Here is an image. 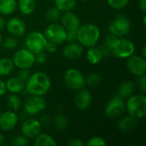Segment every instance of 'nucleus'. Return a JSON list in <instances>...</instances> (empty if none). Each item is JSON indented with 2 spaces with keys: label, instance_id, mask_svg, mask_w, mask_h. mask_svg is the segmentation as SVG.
Here are the masks:
<instances>
[{
  "label": "nucleus",
  "instance_id": "obj_7",
  "mask_svg": "<svg viewBox=\"0 0 146 146\" xmlns=\"http://www.w3.org/2000/svg\"><path fill=\"white\" fill-rule=\"evenodd\" d=\"M64 83L68 88L79 91L85 86V77L77 68H70L64 74Z\"/></svg>",
  "mask_w": 146,
  "mask_h": 146
},
{
  "label": "nucleus",
  "instance_id": "obj_33",
  "mask_svg": "<svg viewBox=\"0 0 146 146\" xmlns=\"http://www.w3.org/2000/svg\"><path fill=\"white\" fill-rule=\"evenodd\" d=\"M107 2L112 9H121L128 4L129 0H107Z\"/></svg>",
  "mask_w": 146,
  "mask_h": 146
},
{
  "label": "nucleus",
  "instance_id": "obj_11",
  "mask_svg": "<svg viewBox=\"0 0 146 146\" xmlns=\"http://www.w3.org/2000/svg\"><path fill=\"white\" fill-rule=\"evenodd\" d=\"M126 110V105L124 99L118 96L114 97L111 98L105 106V114L110 118H117L120 115H121Z\"/></svg>",
  "mask_w": 146,
  "mask_h": 146
},
{
  "label": "nucleus",
  "instance_id": "obj_38",
  "mask_svg": "<svg viewBox=\"0 0 146 146\" xmlns=\"http://www.w3.org/2000/svg\"><path fill=\"white\" fill-rule=\"evenodd\" d=\"M138 79H137V84L139 86V88L140 89V91L145 93L146 91V75L145 74H142V75H139V76H137Z\"/></svg>",
  "mask_w": 146,
  "mask_h": 146
},
{
  "label": "nucleus",
  "instance_id": "obj_29",
  "mask_svg": "<svg viewBox=\"0 0 146 146\" xmlns=\"http://www.w3.org/2000/svg\"><path fill=\"white\" fill-rule=\"evenodd\" d=\"M54 126L57 130L64 131L68 127V121L65 115L59 114L54 119Z\"/></svg>",
  "mask_w": 146,
  "mask_h": 146
},
{
  "label": "nucleus",
  "instance_id": "obj_21",
  "mask_svg": "<svg viewBox=\"0 0 146 146\" xmlns=\"http://www.w3.org/2000/svg\"><path fill=\"white\" fill-rule=\"evenodd\" d=\"M17 8L16 0H0V15H9Z\"/></svg>",
  "mask_w": 146,
  "mask_h": 146
},
{
  "label": "nucleus",
  "instance_id": "obj_18",
  "mask_svg": "<svg viewBox=\"0 0 146 146\" xmlns=\"http://www.w3.org/2000/svg\"><path fill=\"white\" fill-rule=\"evenodd\" d=\"M83 53V48L82 45L76 42H69L62 50L63 56L69 60H75L80 57V56Z\"/></svg>",
  "mask_w": 146,
  "mask_h": 146
},
{
  "label": "nucleus",
  "instance_id": "obj_50",
  "mask_svg": "<svg viewBox=\"0 0 146 146\" xmlns=\"http://www.w3.org/2000/svg\"><path fill=\"white\" fill-rule=\"evenodd\" d=\"M80 1H86V0H80Z\"/></svg>",
  "mask_w": 146,
  "mask_h": 146
},
{
  "label": "nucleus",
  "instance_id": "obj_17",
  "mask_svg": "<svg viewBox=\"0 0 146 146\" xmlns=\"http://www.w3.org/2000/svg\"><path fill=\"white\" fill-rule=\"evenodd\" d=\"M92 102V95L88 89L81 88L78 91L74 98V104L77 109L85 110L88 109Z\"/></svg>",
  "mask_w": 146,
  "mask_h": 146
},
{
  "label": "nucleus",
  "instance_id": "obj_14",
  "mask_svg": "<svg viewBox=\"0 0 146 146\" xmlns=\"http://www.w3.org/2000/svg\"><path fill=\"white\" fill-rule=\"evenodd\" d=\"M18 123V116L13 110H7L0 114V129L8 132L14 129Z\"/></svg>",
  "mask_w": 146,
  "mask_h": 146
},
{
  "label": "nucleus",
  "instance_id": "obj_44",
  "mask_svg": "<svg viewBox=\"0 0 146 146\" xmlns=\"http://www.w3.org/2000/svg\"><path fill=\"white\" fill-rule=\"evenodd\" d=\"M139 7L145 14L146 12V0H139Z\"/></svg>",
  "mask_w": 146,
  "mask_h": 146
},
{
  "label": "nucleus",
  "instance_id": "obj_22",
  "mask_svg": "<svg viewBox=\"0 0 146 146\" xmlns=\"http://www.w3.org/2000/svg\"><path fill=\"white\" fill-rule=\"evenodd\" d=\"M136 125L137 119L128 115L127 116H125L120 120V121L118 122V128L122 132H128L133 129Z\"/></svg>",
  "mask_w": 146,
  "mask_h": 146
},
{
  "label": "nucleus",
  "instance_id": "obj_10",
  "mask_svg": "<svg viewBox=\"0 0 146 146\" xmlns=\"http://www.w3.org/2000/svg\"><path fill=\"white\" fill-rule=\"evenodd\" d=\"M24 110L28 115H35L43 112L46 108V102L42 96L31 95L24 102Z\"/></svg>",
  "mask_w": 146,
  "mask_h": 146
},
{
  "label": "nucleus",
  "instance_id": "obj_30",
  "mask_svg": "<svg viewBox=\"0 0 146 146\" xmlns=\"http://www.w3.org/2000/svg\"><path fill=\"white\" fill-rule=\"evenodd\" d=\"M62 14H61V11L55 6V7H51L50 8L46 14H45V17H46V20L50 22V23H54V22H56L60 17H61Z\"/></svg>",
  "mask_w": 146,
  "mask_h": 146
},
{
  "label": "nucleus",
  "instance_id": "obj_23",
  "mask_svg": "<svg viewBox=\"0 0 146 146\" xmlns=\"http://www.w3.org/2000/svg\"><path fill=\"white\" fill-rule=\"evenodd\" d=\"M34 145L35 146H56V142L53 137L47 133H39L34 139Z\"/></svg>",
  "mask_w": 146,
  "mask_h": 146
},
{
  "label": "nucleus",
  "instance_id": "obj_46",
  "mask_svg": "<svg viewBox=\"0 0 146 146\" xmlns=\"http://www.w3.org/2000/svg\"><path fill=\"white\" fill-rule=\"evenodd\" d=\"M146 47H145V45H144L143 46V48H142V56L143 57H145V56H146Z\"/></svg>",
  "mask_w": 146,
  "mask_h": 146
},
{
  "label": "nucleus",
  "instance_id": "obj_36",
  "mask_svg": "<svg viewBox=\"0 0 146 146\" xmlns=\"http://www.w3.org/2000/svg\"><path fill=\"white\" fill-rule=\"evenodd\" d=\"M30 75H31V73H30L29 68H21L19 70V72L17 73L15 77L18 78L19 80H21L22 82H24L26 84V82L27 81Z\"/></svg>",
  "mask_w": 146,
  "mask_h": 146
},
{
  "label": "nucleus",
  "instance_id": "obj_51",
  "mask_svg": "<svg viewBox=\"0 0 146 146\" xmlns=\"http://www.w3.org/2000/svg\"><path fill=\"white\" fill-rule=\"evenodd\" d=\"M0 114H1V110H0Z\"/></svg>",
  "mask_w": 146,
  "mask_h": 146
},
{
  "label": "nucleus",
  "instance_id": "obj_2",
  "mask_svg": "<svg viewBox=\"0 0 146 146\" xmlns=\"http://www.w3.org/2000/svg\"><path fill=\"white\" fill-rule=\"evenodd\" d=\"M100 30L98 26L92 23L82 25L77 30L78 43L85 47H93L97 44L100 38Z\"/></svg>",
  "mask_w": 146,
  "mask_h": 146
},
{
  "label": "nucleus",
  "instance_id": "obj_8",
  "mask_svg": "<svg viewBox=\"0 0 146 146\" xmlns=\"http://www.w3.org/2000/svg\"><path fill=\"white\" fill-rule=\"evenodd\" d=\"M67 30L62 27V24L58 23H50L46 29L44 30V37L47 41L53 42L56 44H62L66 41Z\"/></svg>",
  "mask_w": 146,
  "mask_h": 146
},
{
  "label": "nucleus",
  "instance_id": "obj_27",
  "mask_svg": "<svg viewBox=\"0 0 146 146\" xmlns=\"http://www.w3.org/2000/svg\"><path fill=\"white\" fill-rule=\"evenodd\" d=\"M77 0H54L55 6L61 12L71 11L76 5Z\"/></svg>",
  "mask_w": 146,
  "mask_h": 146
},
{
  "label": "nucleus",
  "instance_id": "obj_16",
  "mask_svg": "<svg viewBox=\"0 0 146 146\" xmlns=\"http://www.w3.org/2000/svg\"><path fill=\"white\" fill-rule=\"evenodd\" d=\"M60 19L61 24L67 31H77L81 26L80 18L72 11L64 12L63 15H61Z\"/></svg>",
  "mask_w": 146,
  "mask_h": 146
},
{
  "label": "nucleus",
  "instance_id": "obj_37",
  "mask_svg": "<svg viewBox=\"0 0 146 146\" xmlns=\"http://www.w3.org/2000/svg\"><path fill=\"white\" fill-rule=\"evenodd\" d=\"M117 38H117L116 36H115V35H113V34H111V33L109 34V35L104 38V45H105V47L111 50L112 48H113V46H114V44H115Z\"/></svg>",
  "mask_w": 146,
  "mask_h": 146
},
{
  "label": "nucleus",
  "instance_id": "obj_41",
  "mask_svg": "<svg viewBox=\"0 0 146 146\" xmlns=\"http://www.w3.org/2000/svg\"><path fill=\"white\" fill-rule=\"evenodd\" d=\"M77 38V31H67L66 41L74 42Z\"/></svg>",
  "mask_w": 146,
  "mask_h": 146
},
{
  "label": "nucleus",
  "instance_id": "obj_39",
  "mask_svg": "<svg viewBox=\"0 0 146 146\" xmlns=\"http://www.w3.org/2000/svg\"><path fill=\"white\" fill-rule=\"evenodd\" d=\"M47 60V56L44 51L35 54V62L38 64H44Z\"/></svg>",
  "mask_w": 146,
  "mask_h": 146
},
{
  "label": "nucleus",
  "instance_id": "obj_34",
  "mask_svg": "<svg viewBox=\"0 0 146 146\" xmlns=\"http://www.w3.org/2000/svg\"><path fill=\"white\" fill-rule=\"evenodd\" d=\"M10 144L14 146H26L28 145V139L25 137L23 134L18 135L11 139Z\"/></svg>",
  "mask_w": 146,
  "mask_h": 146
},
{
  "label": "nucleus",
  "instance_id": "obj_4",
  "mask_svg": "<svg viewBox=\"0 0 146 146\" xmlns=\"http://www.w3.org/2000/svg\"><path fill=\"white\" fill-rule=\"evenodd\" d=\"M47 44V39L44 35L39 32L33 31L29 33L25 39L26 49L33 52L34 55L44 51L45 49V45Z\"/></svg>",
  "mask_w": 146,
  "mask_h": 146
},
{
  "label": "nucleus",
  "instance_id": "obj_20",
  "mask_svg": "<svg viewBox=\"0 0 146 146\" xmlns=\"http://www.w3.org/2000/svg\"><path fill=\"white\" fill-rule=\"evenodd\" d=\"M17 7L21 14L28 15L33 13L36 8L35 0H18Z\"/></svg>",
  "mask_w": 146,
  "mask_h": 146
},
{
  "label": "nucleus",
  "instance_id": "obj_45",
  "mask_svg": "<svg viewBox=\"0 0 146 146\" xmlns=\"http://www.w3.org/2000/svg\"><path fill=\"white\" fill-rule=\"evenodd\" d=\"M5 25H6V21H5V20H4L3 17H1V16H0V30L3 29V28L5 27Z\"/></svg>",
  "mask_w": 146,
  "mask_h": 146
},
{
  "label": "nucleus",
  "instance_id": "obj_12",
  "mask_svg": "<svg viewBox=\"0 0 146 146\" xmlns=\"http://www.w3.org/2000/svg\"><path fill=\"white\" fill-rule=\"evenodd\" d=\"M127 68L131 74L136 76L145 74L146 71L145 58L142 56H137L133 54L132 56L127 57Z\"/></svg>",
  "mask_w": 146,
  "mask_h": 146
},
{
  "label": "nucleus",
  "instance_id": "obj_25",
  "mask_svg": "<svg viewBox=\"0 0 146 146\" xmlns=\"http://www.w3.org/2000/svg\"><path fill=\"white\" fill-rule=\"evenodd\" d=\"M104 57V55L100 49L96 47H90L86 52V58L92 64H98Z\"/></svg>",
  "mask_w": 146,
  "mask_h": 146
},
{
  "label": "nucleus",
  "instance_id": "obj_9",
  "mask_svg": "<svg viewBox=\"0 0 146 146\" xmlns=\"http://www.w3.org/2000/svg\"><path fill=\"white\" fill-rule=\"evenodd\" d=\"M15 67L21 68H30L35 63V55L27 49L17 50L12 58Z\"/></svg>",
  "mask_w": 146,
  "mask_h": 146
},
{
  "label": "nucleus",
  "instance_id": "obj_40",
  "mask_svg": "<svg viewBox=\"0 0 146 146\" xmlns=\"http://www.w3.org/2000/svg\"><path fill=\"white\" fill-rule=\"evenodd\" d=\"M56 49H57V44H55L53 42H50V41H47L44 50H46L49 53H54V52H56Z\"/></svg>",
  "mask_w": 146,
  "mask_h": 146
},
{
  "label": "nucleus",
  "instance_id": "obj_19",
  "mask_svg": "<svg viewBox=\"0 0 146 146\" xmlns=\"http://www.w3.org/2000/svg\"><path fill=\"white\" fill-rule=\"evenodd\" d=\"M5 86L7 91H9L10 93H15V94L21 93L25 89V83L16 77H12L8 79L5 82Z\"/></svg>",
  "mask_w": 146,
  "mask_h": 146
},
{
  "label": "nucleus",
  "instance_id": "obj_3",
  "mask_svg": "<svg viewBox=\"0 0 146 146\" xmlns=\"http://www.w3.org/2000/svg\"><path fill=\"white\" fill-rule=\"evenodd\" d=\"M129 115L141 119L146 114V97L145 94H132L127 98L125 104Z\"/></svg>",
  "mask_w": 146,
  "mask_h": 146
},
{
  "label": "nucleus",
  "instance_id": "obj_47",
  "mask_svg": "<svg viewBox=\"0 0 146 146\" xmlns=\"http://www.w3.org/2000/svg\"><path fill=\"white\" fill-rule=\"evenodd\" d=\"M4 142V137L2 133H0V145H3Z\"/></svg>",
  "mask_w": 146,
  "mask_h": 146
},
{
  "label": "nucleus",
  "instance_id": "obj_48",
  "mask_svg": "<svg viewBox=\"0 0 146 146\" xmlns=\"http://www.w3.org/2000/svg\"><path fill=\"white\" fill-rule=\"evenodd\" d=\"M145 18H146V16H145H145H144V18H143V25H144V26H145V25H146Z\"/></svg>",
  "mask_w": 146,
  "mask_h": 146
},
{
  "label": "nucleus",
  "instance_id": "obj_42",
  "mask_svg": "<svg viewBox=\"0 0 146 146\" xmlns=\"http://www.w3.org/2000/svg\"><path fill=\"white\" fill-rule=\"evenodd\" d=\"M69 146H84V142L80 139H72L68 141Z\"/></svg>",
  "mask_w": 146,
  "mask_h": 146
},
{
  "label": "nucleus",
  "instance_id": "obj_1",
  "mask_svg": "<svg viewBox=\"0 0 146 146\" xmlns=\"http://www.w3.org/2000/svg\"><path fill=\"white\" fill-rule=\"evenodd\" d=\"M50 77L44 72H35L30 75L25 84V89L30 95L44 96L50 89Z\"/></svg>",
  "mask_w": 146,
  "mask_h": 146
},
{
  "label": "nucleus",
  "instance_id": "obj_31",
  "mask_svg": "<svg viewBox=\"0 0 146 146\" xmlns=\"http://www.w3.org/2000/svg\"><path fill=\"white\" fill-rule=\"evenodd\" d=\"M101 76L98 74H89L86 78H85V82L91 87H96L100 85L101 83Z\"/></svg>",
  "mask_w": 146,
  "mask_h": 146
},
{
  "label": "nucleus",
  "instance_id": "obj_32",
  "mask_svg": "<svg viewBox=\"0 0 146 146\" xmlns=\"http://www.w3.org/2000/svg\"><path fill=\"white\" fill-rule=\"evenodd\" d=\"M18 41L16 39V38H15L14 36H10V37H7L5 38L3 41H2V45L4 49H8V50H12L15 49L17 46Z\"/></svg>",
  "mask_w": 146,
  "mask_h": 146
},
{
  "label": "nucleus",
  "instance_id": "obj_26",
  "mask_svg": "<svg viewBox=\"0 0 146 146\" xmlns=\"http://www.w3.org/2000/svg\"><path fill=\"white\" fill-rule=\"evenodd\" d=\"M15 65L12 59L3 57L0 58V76H7L14 70Z\"/></svg>",
  "mask_w": 146,
  "mask_h": 146
},
{
  "label": "nucleus",
  "instance_id": "obj_43",
  "mask_svg": "<svg viewBox=\"0 0 146 146\" xmlns=\"http://www.w3.org/2000/svg\"><path fill=\"white\" fill-rule=\"evenodd\" d=\"M6 86H5V82L3 81L0 79V97L3 96L6 93Z\"/></svg>",
  "mask_w": 146,
  "mask_h": 146
},
{
  "label": "nucleus",
  "instance_id": "obj_28",
  "mask_svg": "<svg viewBox=\"0 0 146 146\" xmlns=\"http://www.w3.org/2000/svg\"><path fill=\"white\" fill-rule=\"evenodd\" d=\"M7 104L13 111H17L21 106V99L17 94L11 93L7 98Z\"/></svg>",
  "mask_w": 146,
  "mask_h": 146
},
{
  "label": "nucleus",
  "instance_id": "obj_6",
  "mask_svg": "<svg viewBox=\"0 0 146 146\" xmlns=\"http://www.w3.org/2000/svg\"><path fill=\"white\" fill-rule=\"evenodd\" d=\"M114 55L119 58L124 59L132 56L135 51V45L130 39L125 38L123 37L118 38L115 44H114L112 50Z\"/></svg>",
  "mask_w": 146,
  "mask_h": 146
},
{
  "label": "nucleus",
  "instance_id": "obj_13",
  "mask_svg": "<svg viewBox=\"0 0 146 146\" xmlns=\"http://www.w3.org/2000/svg\"><path fill=\"white\" fill-rule=\"evenodd\" d=\"M21 133L27 139H34L42 131V124L37 119L30 118L23 121L21 126Z\"/></svg>",
  "mask_w": 146,
  "mask_h": 146
},
{
  "label": "nucleus",
  "instance_id": "obj_15",
  "mask_svg": "<svg viewBox=\"0 0 146 146\" xmlns=\"http://www.w3.org/2000/svg\"><path fill=\"white\" fill-rule=\"evenodd\" d=\"M5 27L9 34L14 37H21L26 33V24L25 22L16 17L10 18L8 21H6Z\"/></svg>",
  "mask_w": 146,
  "mask_h": 146
},
{
  "label": "nucleus",
  "instance_id": "obj_5",
  "mask_svg": "<svg viewBox=\"0 0 146 146\" xmlns=\"http://www.w3.org/2000/svg\"><path fill=\"white\" fill-rule=\"evenodd\" d=\"M131 28L130 21L122 15H117L109 25V31L117 38L125 37L128 34Z\"/></svg>",
  "mask_w": 146,
  "mask_h": 146
},
{
  "label": "nucleus",
  "instance_id": "obj_35",
  "mask_svg": "<svg viewBox=\"0 0 146 146\" xmlns=\"http://www.w3.org/2000/svg\"><path fill=\"white\" fill-rule=\"evenodd\" d=\"M87 146H104L106 145V142L105 140L98 136H95L91 138L88 141H87Z\"/></svg>",
  "mask_w": 146,
  "mask_h": 146
},
{
  "label": "nucleus",
  "instance_id": "obj_24",
  "mask_svg": "<svg viewBox=\"0 0 146 146\" xmlns=\"http://www.w3.org/2000/svg\"><path fill=\"white\" fill-rule=\"evenodd\" d=\"M134 91H135L134 83L130 80H127V81L122 82L119 86L118 94L122 98H128L129 96H131L132 94H133Z\"/></svg>",
  "mask_w": 146,
  "mask_h": 146
},
{
  "label": "nucleus",
  "instance_id": "obj_49",
  "mask_svg": "<svg viewBox=\"0 0 146 146\" xmlns=\"http://www.w3.org/2000/svg\"><path fill=\"white\" fill-rule=\"evenodd\" d=\"M2 41H3V37H2V34H1V33H0V45H1V44H2Z\"/></svg>",
  "mask_w": 146,
  "mask_h": 146
}]
</instances>
